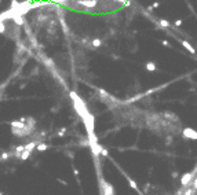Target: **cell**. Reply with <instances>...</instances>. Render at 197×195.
<instances>
[{
    "mask_svg": "<svg viewBox=\"0 0 197 195\" xmlns=\"http://www.w3.org/2000/svg\"><path fill=\"white\" fill-rule=\"evenodd\" d=\"M36 147V142H31V143H28V144L25 146V150H28V151H32L33 148Z\"/></svg>",
    "mask_w": 197,
    "mask_h": 195,
    "instance_id": "9",
    "label": "cell"
},
{
    "mask_svg": "<svg viewBox=\"0 0 197 195\" xmlns=\"http://www.w3.org/2000/svg\"><path fill=\"white\" fill-rule=\"evenodd\" d=\"M36 148H37V151H40V152H41V151L47 150V148H48V146L46 144V143H40V144L36 146Z\"/></svg>",
    "mask_w": 197,
    "mask_h": 195,
    "instance_id": "8",
    "label": "cell"
},
{
    "mask_svg": "<svg viewBox=\"0 0 197 195\" xmlns=\"http://www.w3.org/2000/svg\"><path fill=\"white\" fill-rule=\"evenodd\" d=\"M175 25H177V26H181V25H182V21H181V19L175 21Z\"/></svg>",
    "mask_w": 197,
    "mask_h": 195,
    "instance_id": "17",
    "label": "cell"
},
{
    "mask_svg": "<svg viewBox=\"0 0 197 195\" xmlns=\"http://www.w3.org/2000/svg\"><path fill=\"white\" fill-rule=\"evenodd\" d=\"M31 152H32V151L24 150V151H22V152H21V155H19V158H21L22 161H26V159L29 158V155H31Z\"/></svg>",
    "mask_w": 197,
    "mask_h": 195,
    "instance_id": "5",
    "label": "cell"
},
{
    "mask_svg": "<svg viewBox=\"0 0 197 195\" xmlns=\"http://www.w3.org/2000/svg\"><path fill=\"white\" fill-rule=\"evenodd\" d=\"M0 195H3V194H1V191H0Z\"/></svg>",
    "mask_w": 197,
    "mask_h": 195,
    "instance_id": "19",
    "label": "cell"
},
{
    "mask_svg": "<svg viewBox=\"0 0 197 195\" xmlns=\"http://www.w3.org/2000/svg\"><path fill=\"white\" fill-rule=\"evenodd\" d=\"M127 182H128V184H130V187H131V188L137 190V191H139V190H138V186H137V183L134 182L131 177H127Z\"/></svg>",
    "mask_w": 197,
    "mask_h": 195,
    "instance_id": "6",
    "label": "cell"
},
{
    "mask_svg": "<svg viewBox=\"0 0 197 195\" xmlns=\"http://www.w3.org/2000/svg\"><path fill=\"white\" fill-rule=\"evenodd\" d=\"M161 43H163V44H164V45H167V47H168V41H167V40H163Z\"/></svg>",
    "mask_w": 197,
    "mask_h": 195,
    "instance_id": "18",
    "label": "cell"
},
{
    "mask_svg": "<svg viewBox=\"0 0 197 195\" xmlns=\"http://www.w3.org/2000/svg\"><path fill=\"white\" fill-rule=\"evenodd\" d=\"M101 184H102V190H103V195H115V190H113L110 183L101 179Z\"/></svg>",
    "mask_w": 197,
    "mask_h": 195,
    "instance_id": "2",
    "label": "cell"
},
{
    "mask_svg": "<svg viewBox=\"0 0 197 195\" xmlns=\"http://www.w3.org/2000/svg\"><path fill=\"white\" fill-rule=\"evenodd\" d=\"M159 24H160L161 26H164V28H170V26H171V24H170V22H168L167 19H160Z\"/></svg>",
    "mask_w": 197,
    "mask_h": 195,
    "instance_id": "10",
    "label": "cell"
},
{
    "mask_svg": "<svg viewBox=\"0 0 197 195\" xmlns=\"http://www.w3.org/2000/svg\"><path fill=\"white\" fill-rule=\"evenodd\" d=\"M15 24H17V25H22V24H24L22 17H17V18H15Z\"/></svg>",
    "mask_w": 197,
    "mask_h": 195,
    "instance_id": "12",
    "label": "cell"
},
{
    "mask_svg": "<svg viewBox=\"0 0 197 195\" xmlns=\"http://www.w3.org/2000/svg\"><path fill=\"white\" fill-rule=\"evenodd\" d=\"M182 136L189 140H197V131L193 128H185L182 131Z\"/></svg>",
    "mask_w": 197,
    "mask_h": 195,
    "instance_id": "1",
    "label": "cell"
},
{
    "mask_svg": "<svg viewBox=\"0 0 197 195\" xmlns=\"http://www.w3.org/2000/svg\"><path fill=\"white\" fill-rule=\"evenodd\" d=\"M181 44L183 45L185 48H186V50L189 51L190 54H196V50H194V48L192 47V45H190V43H189V41H186V40H181Z\"/></svg>",
    "mask_w": 197,
    "mask_h": 195,
    "instance_id": "4",
    "label": "cell"
},
{
    "mask_svg": "<svg viewBox=\"0 0 197 195\" xmlns=\"http://www.w3.org/2000/svg\"><path fill=\"white\" fill-rule=\"evenodd\" d=\"M146 70H149V72H154V70H156V63L154 62H147L146 63Z\"/></svg>",
    "mask_w": 197,
    "mask_h": 195,
    "instance_id": "7",
    "label": "cell"
},
{
    "mask_svg": "<svg viewBox=\"0 0 197 195\" xmlns=\"http://www.w3.org/2000/svg\"><path fill=\"white\" fill-rule=\"evenodd\" d=\"M8 157H10V154H7V152H4V154L1 155V158H3V159H7Z\"/></svg>",
    "mask_w": 197,
    "mask_h": 195,
    "instance_id": "16",
    "label": "cell"
},
{
    "mask_svg": "<svg viewBox=\"0 0 197 195\" xmlns=\"http://www.w3.org/2000/svg\"><path fill=\"white\" fill-rule=\"evenodd\" d=\"M101 154H102V155H105V157H108V155H109L108 150H105V148H102V150H101Z\"/></svg>",
    "mask_w": 197,
    "mask_h": 195,
    "instance_id": "14",
    "label": "cell"
},
{
    "mask_svg": "<svg viewBox=\"0 0 197 195\" xmlns=\"http://www.w3.org/2000/svg\"><path fill=\"white\" fill-rule=\"evenodd\" d=\"M4 32H6V25L0 21V33H4Z\"/></svg>",
    "mask_w": 197,
    "mask_h": 195,
    "instance_id": "13",
    "label": "cell"
},
{
    "mask_svg": "<svg viewBox=\"0 0 197 195\" xmlns=\"http://www.w3.org/2000/svg\"><path fill=\"white\" fill-rule=\"evenodd\" d=\"M193 188L194 190H197V177L194 179V182H193Z\"/></svg>",
    "mask_w": 197,
    "mask_h": 195,
    "instance_id": "15",
    "label": "cell"
},
{
    "mask_svg": "<svg viewBox=\"0 0 197 195\" xmlns=\"http://www.w3.org/2000/svg\"><path fill=\"white\" fill-rule=\"evenodd\" d=\"M101 44H102V41L99 40V38H95V40H92V45H94V47H101Z\"/></svg>",
    "mask_w": 197,
    "mask_h": 195,
    "instance_id": "11",
    "label": "cell"
},
{
    "mask_svg": "<svg viewBox=\"0 0 197 195\" xmlns=\"http://www.w3.org/2000/svg\"><path fill=\"white\" fill-rule=\"evenodd\" d=\"M193 176H194V172H189V173L182 175V177H181V186H183V187L189 186L192 182V179H193Z\"/></svg>",
    "mask_w": 197,
    "mask_h": 195,
    "instance_id": "3",
    "label": "cell"
}]
</instances>
